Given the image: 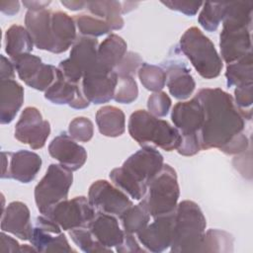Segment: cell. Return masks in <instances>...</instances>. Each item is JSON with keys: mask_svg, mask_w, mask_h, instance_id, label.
I'll list each match as a JSON object with an SVG mask.
<instances>
[{"mask_svg": "<svg viewBox=\"0 0 253 253\" xmlns=\"http://www.w3.org/2000/svg\"><path fill=\"white\" fill-rule=\"evenodd\" d=\"M180 197V188L176 171L164 164L161 170L147 183L146 193L140 205L153 218L175 211Z\"/></svg>", "mask_w": 253, "mask_h": 253, "instance_id": "6", "label": "cell"}, {"mask_svg": "<svg viewBox=\"0 0 253 253\" xmlns=\"http://www.w3.org/2000/svg\"><path fill=\"white\" fill-rule=\"evenodd\" d=\"M98 46L99 43L95 38L77 37L69 57L60 61L58 69L68 81L76 84H79V81L88 74L105 70L98 61Z\"/></svg>", "mask_w": 253, "mask_h": 253, "instance_id": "8", "label": "cell"}, {"mask_svg": "<svg viewBox=\"0 0 253 253\" xmlns=\"http://www.w3.org/2000/svg\"><path fill=\"white\" fill-rule=\"evenodd\" d=\"M196 97L205 115L199 132L202 149H219L233 136L243 132L245 119L230 94L220 88H202Z\"/></svg>", "mask_w": 253, "mask_h": 253, "instance_id": "1", "label": "cell"}, {"mask_svg": "<svg viewBox=\"0 0 253 253\" xmlns=\"http://www.w3.org/2000/svg\"><path fill=\"white\" fill-rule=\"evenodd\" d=\"M137 96L138 88L133 76H118L114 100L121 104H130Z\"/></svg>", "mask_w": 253, "mask_h": 253, "instance_id": "39", "label": "cell"}, {"mask_svg": "<svg viewBox=\"0 0 253 253\" xmlns=\"http://www.w3.org/2000/svg\"><path fill=\"white\" fill-rule=\"evenodd\" d=\"M96 124L101 134L108 137L121 136L126 130L124 112L115 106H104L96 113Z\"/></svg>", "mask_w": 253, "mask_h": 253, "instance_id": "28", "label": "cell"}, {"mask_svg": "<svg viewBox=\"0 0 253 253\" xmlns=\"http://www.w3.org/2000/svg\"><path fill=\"white\" fill-rule=\"evenodd\" d=\"M226 9V2H205L199 14V24L208 32H214L222 22Z\"/></svg>", "mask_w": 253, "mask_h": 253, "instance_id": "34", "label": "cell"}, {"mask_svg": "<svg viewBox=\"0 0 253 253\" xmlns=\"http://www.w3.org/2000/svg\"><path fill=\"white\" fill-rule=\"evenodd\" d=\"M204 110L195 96L189 101L177 103L171 112V120L181 135L199 134L204 123Z\"/></svg>", "mask_w": 253, "mask_h": 253, "instance_id": "19", "label": "cell"}, {"mask_svg": "<svg viewBox=\"0 0 253 253\" xmlns=\"http://www.w3.org/2000/svg\"><path fill=\"white\" fill-rule=\"evenodd\" d=\"M48 153L60 165L72 172L80 169L87 160L85 148L75 142L66 132L58 134L51 140L48 145Z\"/></svg>", "mask_w": 253, "mask_h": 253, "instance_id": "18", "label": "cell"}, {"mask_svg": "<svg viewBox=\"0 0 253 253\" xmlns=\"http://www.w3.org/2000/svg\"><path fill=\"white\" fill-rule=\"evenodd\" d=\"M51 14L52 11L46 8L38 11L28 10L25 16V27L30 33L35 46L50 52H52Z\"/></svg>", "mask_w": 253, "mask_h": 253, "instance_id": "22", "label": "cell"}, {"mask_svg": "<svg viewBox=\"0 0 253 253\" xmlns=\"http://www.w3.org/2000/svg\"><path fill=\"white\" fill-rule=\"evenodd\" d=\"M163 165V156L154 146H142L126 158L122 167L137 182L147 186Z\"/></svg>", "mask_w": 253, "mask_h": 253, "instance_id": "15", "label": "cell"}, {"mask_svg": "<svg viewBox=\"0 0 253 253\" xmlns=\"http://www.w3.org/2000/svg\"><path fill=\"white\" fill-rule=\"evenodd\" d=\"M69 236L73 242L86 253H95V252H112V249H109L99 243L96 238L93 236L92 232L87 226H82L74 228L68 231Z\"/></svg>", "mask_w": 253, "mask_h": 253, "instance_id": "38", "label": "cell"}, {"mask_svg": "<svg viewBox=\"0 0 253 253\" xmlns=\"http://www.w3.org/2000/svg\"><path fill=\"white\" fill-rule=\"evenodd\" d=\"M60 3L71 11H78V10H82L83 8H85L87 2H85V1H61Z\"/></svg>", "mask_w": 253, "mask_h": 253, "instance_id": "52", "label": "cell"}, {"mask_svg": "<svg viewBox=\"0 0 253 253\" xmlns=\"http://www.w3.org/2000/svg\"><path fill=\"white\" fill-rule=\"evenodd\" d=\"M0 9L4 14L8 16H13L19 12L20 2L19 1H2L0 2Z\"/></svg>", "mask_w": 253, "mask_h": 253, "instance_id": "50", "label": "cell"}, {"mask_svg": "<svg viewBox=\"0 0 253 253\" xmlns=\"http://www.w3.org/2000/svg\"><path fill=\"white\" fill-rule=\"evenodd\" d=\"M137 74L142 86L153 93L161 91L166 84V72L157 65L143 62Z\"/></svg>", "mask_w": 253, "mask_h": 253, "instance_id": "35", "label": "cell"}, {"mask_svg": "<svg viewBox=\"0 0 253 253\" xmlns=\"http://www.w3.org/2000/svg\"><path fill=\"white\" fill-rule=\"evenodd\" d=\"M95 214L96 211L89 203L88 198L79 196L58 203L51 209L47 216L54 220L62 230L69 231L87 226Z\"/></svg>", "mask_w": 253, "mask_h": 253, "instance_id": "9", "label": "cell"}, {"mask_svg": "<svg viewBox=\"0 0 253 253\" xmlns=\"http://www.w3.org/2000/svg\"><path fill=\"white\" fill-rule=\"evenodd\" d=\"M119 217L124 231L134 234L142 230L149 223L150 214L138 204L129 207Z\"/></svg>", "mask_w": 253, "mask_h": 253, "instance_id": "33", "label": "cell"}, {"mask_svg": "<svg viewBox=\"0 0 253 253\" xmlns=\"http://www.w3.org/2000/svg\"><path fill=\"white\" fill-rule=\"evenodd\" d=\"M0 251L1 252H21V245L13 237L2 231L0 234Z\"/></svg>", "mask_w": 253, "mask_h": 253, "instance_id": "48", "label": "cell"}, {"mask_svg": "<svg viewBox=\"0 0 253 253\" xmlns=\"http://www.w3.org/2000/svg\"><path fill=\"white\" fill-rule=\"evenodd\" d=\"M166 84L170 94L178 100L188 99L196 88L190 69L181 62H174L166 68Z\"/></svg>", "mask_w": 253, "mask_h": 253, "instance_id": "26", "label": "cell"}, {"mask_svg": "<svg viewBox=\"0 0 253 253\" xmlns=\"http://www.w3.org/2000/svg\"><path fill=\"white\" fill-rule=\"evenodd\" d=\"M61 230L54 220L42 214L36 218L33 226L31 244L37 252H76Z\"/></svg>", "mask_w": 253, "mask_h": 253, "instance_id": "13", "label": "cell"}, {"mask_svg": "<svg viewBox=\"0 0 253 253\" xmlns=\"http://www.w3.org/2000/svg\"><path fill=\"white\" fill-rule=\"evenodd\" d=\"M10 59L19 78L33 89L45 92L55 80L57 67L43 63L37 55L25 53Z\"/></svg>", "mask_w": 253, "mask_h": 253, "instance_id": "10", "label": "cell"}, {"mask_svg": "<svg viewBox=\"0 0 253 253\" xmlns=\"http://www.w3.org/2000/svg\"><path fill=\"white\" fill-rule=\"evenodd\" d=\"M253 59L252 52L246 54L240 59L227 64L225 77L228 87H239L253 84Z\"/></svg>", "mask_w": 253, "mask_h": 253, "instance_id": "31", "label": "cell"}, {"mask_svg": "<svg viewBox=\"0 0 253 253\" xmlns=\"http://www.w3.org/2000/svg\"><path fill=\"white\" fill-rule=\"evenodd\" d=\"M51 36L52 53L66 51L77 39L76 25L74 19L62 11L51 14Z\"/></svg>", "mask_w": 253, "mask_h": 253, "instance_id": "24", "label": "cell"}, {"mask_svg": "<svg viewBox=\"0 0 253 253\" xmlns=\"http://www.w3.org/2000/svg\"><path fill=\"white\" fill-rule=\"evenodd\" d=\"M174 211L160 215L136 233L137 240L146 251L160 253L170 248L173 235Z\"/></svg>", "mask_w": 253, "mask_h": 253, "instance_id": "16", "label": "cell"}, {"mask_svg": "<svg viewBox=\"0 0 253 253\" xmlns=\"http://www.w3.org/2000/svg\"><path fill=\"white\" fill-rule=\"evenodd\" d=\"M179 44L182 52L203 78L213 79L220 74L223 61L212 42L200 29L197 27L187 29Z\"/></svg>", "mask_w": 253, "mask_h": 253, "instance_id": "5", "label": "cell"}, {"mask_svg": "<svg viewBox=\"0 0 253 253\" xmlns=\"http://www.w3.org/2000/svg\"><path fill=\"white\" fill-rule=\"evenodd\" d=\"M248 137L243 132H240L233 136L226 144L219 148V150L227 155H237L245 152L248 149Z\"/></svg>", "mask_w": 253, "mask_h": 253, "instance_id": "44", "label": "cell"}, {"mask_svg": "<svg viewBox=\"0 0 253 253\" xmlns=\"http://www.w3.org/2000/svg\"><path fill=\"white\" fill-rule=\"evenodd\" d=\"M69 135L79 142H88L94 134V125L86 117H77L73 119L68 126Z\"/></svg>", "mask_w": 253, "mask_h": 253, "instance_id": "40", "label": "cell"}, {"mask_svg": "<svg viewBox=\"0 0 253 253\" xmlns=\"http://www.w3.org/2000/svg\"><path fill=\"white\" fill-rule=\"evenodd\" d=\"M0 123L10 124L24 103V88L16 80H1Z\"/></svg>", "mask_w": 253, "mask_h": 253, "instance_id": "25", "label": "cell"}, {"mask_svg": "<svg viewBox=\"0 0 253 253\" xmlns=\"http://www.w3.org/2000/svg\"><path fill=\"white\" fill-rule=\"evenodd\" d=\"M21 252H37V250L33 245L24 244V245H21Z\"/></svg>", "mask_w": 253, "mask_h": 253, "instance_id": "53", "label": "cell"}, {"mask_svg": "<svg viewBox=\"0 0 253 253\" xmlns=\"http://www.w3.org/2000/svg\"><path fill=\"white\" fill-rule=\"evenodd\" d=\"M127 129L140 146H156L165 151L177 149L182 138L175 126L145 110H136L130 115Z\"/></svg>", "mask_w": 253, "mask_h": 253, "instance_id": "4", "label": "cell"}, {"mask_svg": "<svg viewBox=\"0 0 253 253\" xmlns=\"http://www.w3.org/2000/svg\"><path fill=\"white\" fill-rule=\"evenodd\" d=\"M1 230L11 233L22 240L30 241L33 233V225L30 210L26 204L15 201L10 203L2 211Z\"/></svg>", "mask_w": 253, "mask_h": 253, "instance_id": "21", "label": "cell"}, {"mask_svg": "<svg viewBox=\"0 0 253 253\" xmlns=\"http://www.w3.org/2000/svg\"><path fill=\"white\" fill-rule=\"evenodd\" d=\"M207 226L206 217L193 201L180 202L174 211L171 252H202Z\"/></svg>", "mask_w": 253, "mask_h": 253, "instance_id": "3", "label": "cell"}, {"mask_svg": "<svg viewBox=\"0 0 253 253\" xmlns=\"http://www.w3.org/2000/svg\"><path fill=\"white\" fill-rule=\"evenodd\" d=\"M72 182V171L60 164H50L35 187V202L39 211L47 216L55 205L67 199Z\"/></svg>", "mask_w": 253, "mask_h": 253, "instance_id": "7", "label": "cell"}, {"mask_svg": "<svg viewBox=\"0 0 253 253\" xmlns=\"http://www.w3.org/2000/svg\"><path fill=\"white\" fill-rule=\"evenodd\" d=\"M0 79L9 80L15 78V67L11 59H8L4 55H1L0 62Z\"/></svg>", "mask_w": 253, "mask_h": 253, "instance_id": "49", "label": "cell"}, {"mask_svg": "<svg viewBox=\"0 0 253 253\" xmlns=\"http://www.w3.org/2000/svg\"><path fill=\"white\" fill-rule=\"evenodd\" d=\"M236 106L240 110L245 120L252 118V103H253V84L236 87L233 98Z\"/></svg>", "mask_w": 253, "mask_h": 253, "instance_id": "41", "label": "cell"}, {"mask_svg": "<svg viewBox=\"0 0 253 253\" xmlns=\"http://www.w3.org/2000/svg\"><path fill=\"white\" fill-rule=\"evenodd\" d=\"M142 63V58L138 53L128 51L114 71L118 76H133L136 74Z\"/></svg>", "mask_w": 253, "mask_h": 253, "instance_id": "43", "label": "cell"}, {"mask_svg": "<svg viewBox=\"0 0 253 253\" xmlns=\"http://www.w3.org/2000/svg\"><path fill=\"white\" fill-rule=\"evenodd\" d=\"M88 201L96 211L117 216L133 205L125 192L106 180H97L90 186Z\"/></svg>", "mask_w": 253, "mask_h": 253, "instance_id": "12", "label": "cell"}, {"mask_svg": "<svg viewBox=\"0 0 253 253\" xmlns=\"http://www.w3.org/2000/svg\"><path fill=\"white\" fill-rule=\"evenodd\" d=\"M22 3L29 11H38L42 9H46L51 2L50 1H23Z\"/></svg>", "mask_w": 253, "mask_h": 253, "instance_id": "51", "label": "cell"}, {"mask_svg": "<svg viewBox=\"0 0 253 253\" xmlns=\"http://www.w3.org/2000/svg\"><path fill=\"white\" fill-rule=\"evenodd\" d=\"M2 179H14L21 183L32 182L42 167V158L39 154L29 150L16 152H1Z\"/></svg>", "mask_w": 253, "mask_h": 253, "instance_id": "14", "label": "cell"}, {"mask_svg": "<svg viewBox=\"0 0 253 253\" xmlns=\"http://www.w3.org/2000/svg\"><path fill=\"white\" fill-rule=\"evenodd\" d=\"M109 177L116 187L134 200L140 201L146 193L147 186L137 182L123 167L113 169Z\"/></svg>", "mask_w": 253, "mask_h": 253, "instance_id": "32", "label": "cell"}, {"mask_svg": "<svg viewBox=\"0 0 253 253\" xmlns=\"http://www.w3.org/2000/svg\"><path fill=\"white\" fill-rule=\"evenodd\" d=\"M252 1L226 2L219 35L221 59L229 64L252 52Z\"/></svg>", "mask_w": 253, "mask_h": 253, "instance_id": "2", "label": "cell"}, {"mask_svg": "<svg viewBox=\"0 0 253 253\" xmlns=\"http://www.w3.org/2000/svg\"><path fill=\"white\" fill-rule=\"evenodd\" d=\"M49 134L50 125L43 120L39 109L25 108L15 126V138L21 143L28 144L32 149H40L44 146Z\"/></svg>", "mask_w": 253, "mask_h": 253, "instance_id": "11", "label": "cell"}, {"mask_svg": "<svg viewBox=\"0 0 253 253\" xmlns=\"http://www.w3.org/2000/svg\"><path fill=\"white\" fill-rule=\"evenodd\" d=\"M34 45L33 39L26 27L12 25L7 29L5 33V51L10 58L31 53Z\"/></svg>", "mask_w": 253, "mask_h": 253, "instance_id": "30", "label": "cell"}, {"mask_svg": "<svg viewBox=\"0 0 253 253\" xmlns=\"http://www.w3.org/2000/svg\"><path fill=\"white\" fill-rule=\"evenodd\" d=\"M116 251L120 253H128V252H146V249L140 247L138 241L134 238L131 233L125 232L123 242L116 247Z\"/></svg>", "mask_w": 253, "mask_h": 253, "instance_id": "47", "label": "cell"}, {"mask_svg": "<svg viewBox=\"0 0 253 253\" xmlns=\"http://www.w3.org/2000/svg\"><path fill=\"white\" fill-rule=\"evenodd\" d=\"M161 3L170 10L181 12L187 16H195L203 5V2L188 1H161Z\"/></svg>", "mask_w": 253, "mask_h": 253, "instance_id": "46", "label": "cell"}, {"mask_svg": "<svg viewBox=\"0 0 253 253\" xmlns=\"http://www.w3.org/2000/svg\"><path fill=\"white\" fill-rule=\"evenodd\" d=\"M172 101L170 97L163 91L154 92L148 97L147 110L150 114L157 118L167 116L170 111Z\"/></svg>", "mask_w": 253, "mask_h": 253, "instance_id": "42", "label": "cell"}, {"mask_svg": "<svg viewBox=\"0 0 253 253\" xmlns=\"http://www.w3.org/2000/svg\"><path fill=\"white\" fill-rule=\"evenodd\" d=\"M87 227L96 240L109 249L119 246L124 240L125 231L120 227L118 219L113 214L96 211Z\"/></svg>", "mask_w": 253, "mask_h": 253, "instance_id": "23", "label": "cell"}, {"mask_svg": "<svg viewBox=\"0 0 253 253\" xmlns=\"http://www.w3.org/2000/svg\"><path fill=\"white\" fill-rule=\"evenodd\" d=\"M181 142L176 149L179 154L183 156H193L200 152L202 148L199 134L181 135Z\"/></svg>", "mask_w": 253, "mask_h": 253, "instance_id": "45", "label": "cell"}, {"mask_svg": "<svg viewBox=\"0 0 253 253\" xmlns=\"http://www.w3.org/2000/svg\"><path fill=\"white\" fill-rule=\"evenodd\" d=\"M76 28L82 37L97 38L110 33L112 30L106 21L91 15L80 14L74 18Z\"/></svg>", "mask_w": 253, "mask_h": 253, "instance_id": "36", "label": "cell"}, {"mask_svg": "<svg viewBox=\"0 0 253 253\" xmlns=\"http://www.w3.org/2000/svg\"><path fill=\"white\" fill-rule=\"evenodd\" d=\"M93 16L107 22L111 30H120L124 27L123 14H126L124 2L120 1H91L85 7Z\"/></svg>", "mask_w": 253, "mask_h": 253, "instance_id": "29", "label": "cell"}, {"mask_svg": "<svg viewBox=\"0 0 253 253\" xmlns=\"http://www.w3.org/2000/svg\"><path fill=\"white\" fill-rule=\"evenodd\" d=\"M233 237L220 229H209L205 232L202 252H232Z\"/></svg>", "mask_w": 253, "mask_h": 253, "instance_id": "37", "label": "cell"}, {"mask_svg": "<svg viewBox=\"0 0 253 253\" xmlns=\"http://www.w3.org/2000/svg\"><path fill=\"white\" fill-rule=\"evenodd\" d=\"M126 42L116 35H109L98 46L99 64L107 71H114L126 53Z\"/></svg>", "mask_w": 253, "mask_h": 253, "instance_id": "27", "label": "cell"}, {"mask_svg": "<svg viewBox=\"0 0 253 253\" xmlns=\"http://www.w3.org/2000/svg\"><path fill=\"white\" fill-rule=\"evenodd\" d=\"M118 75L115 71L98 70L82 78V91L86 99L99 105L114 99Z\"/></svg>", "mask_w": 253, "mask_h": 253, "instance_id": "17", "label": "cell"}, {"mask_svg": "<svg viewBox=\"0 0 253 253\" xmlns=\"http://www.w3.org/2000/svg\"><path fill=\"white\" fill-rule=\"evenodd\" d=\"M44 98L53 104L68 105L73 109H85L90 105L79 84L68 81L58 67L55 80L44 92Z\"/></svg>", "mask_w": 253, "mask_h": 253, "instance_id": "20", "label": "cell"}]
</instances>
